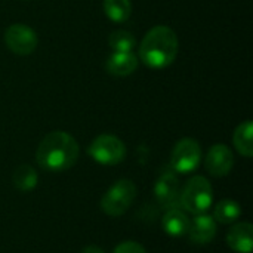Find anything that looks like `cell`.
Instances as JSON below:
<instances>
[{"label":"cell","instance_id":"11","mask_svg":"<svg viewBox=\"0 0 253 253\" xmlns=\"http://www.w3.org/2000/svg\"><path fill=\"white\" fill-rule=\"evenodd\" d=\"M227 245L237 253H251L253 246V227L249 222L236 224L227 234Z\"/></svg>","mask_w":253,"mask_h":253},{"label":"cell","instance_id":"6","mask_svg":"<svg viewBox=\"0 0 253 253\" xmlns=\"http://www.w3.org/2000/svg\"><path fill=\"white\" fill-rule=\"evenodd\" d=\"M202 160V148L193 138H182L172 150L170 165L175 172L190 173L197 169Z\"/></svg>","mask_w":253,"mask_h":253},{"label":"cell","instance_id":"17","mask_svg":"<svg viewBox=\"0 0 253 253\" xmlns=\"http://www.w3.org/2000/svg\"><path fill=\"white\" fill-rule=\"evenodd\" d=\"M12 181L19 191H30L37 185V172L30 165H21L15 169Z\"/></svg>","mask_w":253,"mask_h":253},{"label":"cell","instance_id":"3","mask_svg":"<svg viewBox=\"0 0 253 253\" xmlns=\"http://www.w3.org/2000/svg\"><path fill=\"white\" fill-rule=\"evenodd\" d=\"M136 197V187L130 179H120L113 184L101 199V209L110 216H120L132 206Z\"/></svg>","mask_w":253,"mask_h":253},{"label":"cell","instance_id":"18","mask_svg":"<svg viewBox=\"0 0 253 253\" xmlns=\"http://www.w3.org/2000/svg\"><path fill=\"white\" fill-rule=\"evenodd\" d=\"M108 44L114 52H132L136 46V39L130 31L116 30L108 36Z\"/></svg>","mask_w":253,"mask_h":253},{"label":"cell","instance_id":"10","mask_svg":"<svg viewBox=\"0 0 253 253\" xmlns=\"http://www.w3.org/2000/svg\"><path fill=\"white\" fill-rule=\"evenodd\" d=\"M179 191V181L175 173L165 172L156 182L154 196L163 208H173Z\"/></svg>","mask_w":253,"mask_h":253},{"label":"cell","instance_id":"1","mask_svg":"<svg viewBox=\"0 0 253 253\" xmlns=\"http://www.w3.org/2000/svg\"><path fill=\"white\" fill-rule=\"evenodd\" d=\"M79 157V144L67 132L47 133L37 147L36 160L42 169L49 172H64L70 169Z\"/></svg>","mask_w":253,"mask_h":253},{"label":"cell","instance_id":"16","mask_svg":"<svg viewBox=\"0 0 253 253\" xmlns=\"http://www.w3.org/2000/svg\"><path fill=\"white\" fill-rule=\"evenodd\" d=\"M242 215V208L234 200H221L213 212V219L221 224H233Z\"/></svg>","mask_w":253,"mask_h":253},{"label":"cell","instance_id":"14","mask_svg":"<svg viewBox=\"0 0 253 253\" xmlns=\"http://www.w3.org/2000/svg\"><path fill=\"white\" fill-rule=\"evenodd\" d=\"M252 133L253 123L251 120L243 122V123L239 125L237 129L234 130V136H233L234 147H236L237 151H239L242 156H245V157H252L253 156Z\"/></svg>","mask_w":253,"mask_h":253},{"label":"cell","instance_id":"9","mask_svg":"<svg viewBox=\"0 0 253 253\" xmlns=\"http://www.w3.org/2000/svg\"><path fill=\"white\" fill-rule=\"evenodd\" d=\"M190 240L196 245H208L216 236V221L213 216L200 213L197 215L193 222H190L188 233Z\"/></svg>","mask_w":253,"mask_h":253},{"label":"cell","instance_id":"20","mask_svg":"<svg viewBox=\"0 0 253 253\" xmlns=\"http://www.w3.org/2000/svg\"><path fill=\"white\" fill-rule=\"evenodd\" d=\"M82 253H105L102 249H99L98 246H86Z\"/></svg>","mask_w":253,"mask_h":253},{"label":"cell","instance_id":"4","mask_svg":"<svg viewBox=\"0 0 253 253\" xmlns=\"http://www.w3.org/2000/svg\"><path fill=\"white\" fill-rule=\"evenodd\" d=\"M212 199L213 193L211 182L203 176H194L184 187L181 194V205L185 211L200 215L211 208Z\"/></svg>","mask_w":253,"mask_h":253},{"label":"cell","instance_id":"2","mask_svg":"<svg viewBox=\"0 0 253 253\" xmlns=\"http://www.w3.org/2000/svg\"><path fill=\"white\" fill-rule=\"evenodd\" d=\"M178 47L179 42L176 33L168 25H157L144 36L139 46V58L147 67L162 70L173 64Z\"/></svg>","mask_w":253,"mask_h":253},{"label":"cell","instance_id":"13","mask_svg":"<svg viewBox=\"0 0 253 253\" xmlns=\"http://www.w3.org/2000/svg\"><path fill=\"white\" fill-rule=\"evenodd\" d=\"M163 230L166 234L173 236V237H181L188 233L190 228V218L187 216L185 212H182L178 208H169L168 212L163 216Z\"/></svg>","mask_w":253,"mask_h":253},{"label":"cell","instance_id":"8","mask_svg":"<svg viewBox=\"0 0 253 253\" xmlns=\"http://www.w3.org/2000/svg\"><path fill=\"white\" fill-rule=\"evenodd\" d=\"M205 165H206L208 172L212 176H216V178L225 176L231 172L234 166L233 151L224 144H216L208 151Z\"/></svg>","mask_w":253,"mask_h":253},{"label":"cell","instance_id":"15","mask_svg":"<svg viewBox=\"0 0 253 253\" xmlns=\"http://www.w3.org/2000/svg\"><path fill=\"white\" fill-rule=\"evenodd\" d=\"M104 12L114 22H125L132 15L130 0H104Z\"/></svg>","mask_w":253,"mask_h":253},{"label":"cell","instance_id":"7","mask_svg":"<svg viewBox=\"0 0 253 253\" xmlns=\"http://www.w3.org/2000/svg\"><path fill=\"white\" fill-rule=\"evenodd\" d=\"M4 43L10 52L25 56L36 50L39 44L37 34L33 28L24 24H12L4 31Z\"/></svg>","mask_w":253,"mask_h":253},{"label":"cell","instance_id":"12","mask_svg":"<svg viewBox=\"0 0 253 253\" xmlns=\"http://www.w3.org/2000/svg\"><path fill=\"white\" fill-rule=\"evenodd\" d=\"M138 58L132 52H114L108 59H107V71L113 76L117 77H126L135 73L138 68Z\"/></svg>","mask_w":253,"mask_h":253},{"label":"cell","instance_id":"19","mask_svg":"<svg viewBox=\"0 0 253 253\" xmlns=\"http://www.w3.org/2000/svg\"><path fill=\"white\" fill-rule=\"evenodd\" d=\"M113 253H147L145 249L136 242H123L120 243Z\"/></svg>","mask_w":253,"mask_h":253},{"label":"cell","instance_id":"5","mask_svg":"<svg viewBox=\"0 0 253 253\" xmlns=\"http://www.w3.org/2000/svg\"><path fill=\"white\" fill-rule=\"evenodd\" d=\"M90 157L101 165L114 166L123 162L126 157V147L125 144L114 135H99L96 136L89 145Z\"/></svg>","mask_w":253,"mask_h":253}]
</instances>
